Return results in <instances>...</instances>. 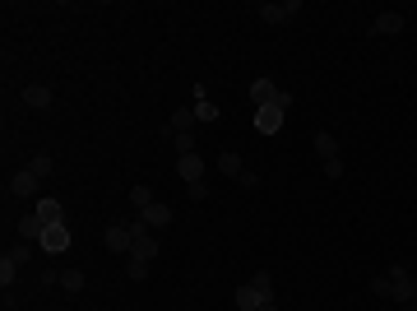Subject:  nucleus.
Wrapping results in <instances>:
<instances>
[{"instance_id": "obj_1", "label": "nucleus", "mask_w": 417, "mask_h": 311, "mask_svg": "<svg viewBox=\"0 0 417 311\" xmlns=\"http://www.w3.org/2000/svg\"><path fill=\"white\" fill-rule=\"evenodd\" d=\"M385 274H389V297H394V302H413V274H408L403 265H389Z\"/></svg>"}, {"instance_id": "obj_2", "label": "nucleus", "mask_w": 417, "mask_h": 311, "mask_svg": "<svg viewBox=\"0 0 417 311\" xmlns=\"http://www.w3.org/2000/svg\"><path fill=\"white\" fill-rule=\"evenodd\" d=\"M37 190H42V181H37L28 168H19L15 177H10V195H15V200H37Z\"/></svg>"}, {"instance_id": "obj_3", "label": "nucleus", "mask_w": 417, "mask_h": 311, "mask_svg": "<svg viewBox=\"0 0 417 311\" xmlns=\"http://www.w3.org/2000/svg\"><path fill=\"white\" fill-rule=\"evenodd\" d=\"M37 247H42L46 256H61V251H70V228H65V223H51V228L37 237Z\"/></svg>"}, {"instance_id": "obj_4", "label": "nucleus", "mask_w": 417, "mask_h": 311, "mask_svg": "<svg viewBox=\"0 0 417 311\" xmlns=\"http://www.w3.org/2000/svg\"><path fill=\"white\" fill-rule=\"evenodd\" d=\"M102 242H107V251H116V256H130V247H135V237H130V223H111L107 233H102Z\"/></svg>"}, {"instance_id": "obj_5", "label": "nucleus", "mask_w": 417, "mask_h": 311, "mask_svg": "<svg viewBox=\"0 0 417 311\" xmlns=\"http://www.w3.org/2000/svg\"><path fill=\"white\" fill-rule=\"evenodd\" d=\"M255 130H260V135H278V130H283V107H278V103L255 107Z\"/></svg>"}, {"instance_id": "obj_6", "label": "nucleus", "mask_w": 417, "mask_h": 311, "mask_svg": "<svg viewBox=\"0 0 417 311\" xmlns=\"http://www.w3.org/2000/svg\"><path fill=\"white\" fill-rule=\"evenodd\" d=\"M176 172H181L185 186H200V181H204V158L200 154H181V158H176Z\"/></svg>"}, {"instance_id": "obj_7", "label": "nucleus", "mask_w": 417, "mask_h": 311, "mask_svg": "<svg viewBox=\"0 0 417 311\" xmlns=\"http://www.w3.org/2000/svg\"><path fill=\"white\" fill-rule=\"evenodd\" d=\"M302 10V0H283V5H260V19L264 24H288V19Z\"/></svg>"}, {"instance_id": "obj_8", "label": "nucleus", "mask_w": 417, "mask_h": 311, "mask_svg": "<svg viewBox=\"0 0 417 311\" xmlns=\"http://www.w3.org/2000/svg\"><path fill=\"white\" fill-rule=\"evenodd\" d=\"M403 24H408V19H403V15H394V10H389V15H376V24H371V33H376V37H399V33H403Z\"/></svg>"}, {"instance_id": "obj_9", "label": "nucleus", "mask_w": 417, "mask_h": 311, "mask_svg": "<svg viewBox=\"0 0 417 311\" xmlns=\"http://www.w3.org/2000/svg\"><path fill=\"white\" fill-rule=\"evenodd\" d=\"M139 218H144V223H149L154 233H163V228L172 223V209H167V204H158V200H154V204H149V209H144Z\"/></svg>"}, {"instance_id": "obj_10", "label": "nucleus", "mask_w": 417, "mask_h": 311, "mask_svg": "<svg viewBox=\"0 0 417 311\" xmlns=\"http://www.w3.org/2000/svg\"><path fill=\"white\" fill-rule=\"evenodd\" d=\"M315 154H320V163H329V158H343V149L329 130H315Z\"/></svg>"}, {"instance_id": "obj_11", "label": "nucleus", "mask_w": 417, "mask_h": 311, "mask_svg": "<svg viewBox=\"0 0 417 311\" xmlns=\"http://www.w3.org/2000/svg\"><path fill=\"white\" fill-rule=\"evenodd\" d=\"M42 233H46V223L37 214H24V218H19V237H24V242H33V247H37V237H42Z\"/></svg>"}, {"instance_id": "obj_12", "label": "nucleus", "mask_w": 417, "mask_h": 311, "mask_svg": "<svg viewBox=\"0 0 417 311\" xmlns=\"http://www.w3.org/2000/svg\"><path fill=\"white\" fill-rule=\"evenodd\" d=\"M56 283H61L65 293H84V283H89V274H84V269H61V274H56Z\"/></svg>"}, {"instance_id": "obj_13", "label": "nucleus", "mask_w": 417, "mask_h": 311, "mask_svg": "<svg viewBox=\"0 0 417 311\" xmlns=\"http://www.w3.org/2000/svg\"><path fill=\"white\" fill-rule=\"evenodd\" d=\"M218 172H223V177H228V181H237V177H241V158L232 154V149H223V154H218Z\"/></svg>"}, {"instance_id": "obj_14", "label": "nucleus", "mask_w": 417, "mask_h": 311, "mask_svg": "<svg viewBox=\"0 0 417 311\" xmlns=\"http://www.w3.org/2000/svg\"><path fill=\"white\" fill-rule=\"evenodd\" d=\"M232 302H237V311H255L264 302L260 293H255V288H250V283H241V288H237V293H232Z\"/></svg>"}, {"instance_id": "obj_15", "label": "nucleus", "mask_w": 417, "mask_h": 311, "mask_svg": "<svg viewBox=\"0 0 417 311\" xmlns=\"http://www.w3.org/2000/svg\"><path fill=\"white\" fill-rule=\"evenodd\" d=\"M33 214L42 218L46 228H51V223H65V214H61V200H37V209H33Z\"/></svg>"}, {"instance_id": "obj_16", "label": "nucleus", "mask_w": 417, "mask_h": 311, "mask_svg": "<svg viewBox=\"0 0 417 311\" xmlns=\"http://www.w3.org/2000/svg\"><path fill=\"white\" fill-rule=\"evenodd\" d=\"M274 84H269V79H255V84H250V103H255V107H269V103H274Z\"/></svg>"}, {"instance_id": "obj_17", "label": "nucleus", "mask_w": 417, "mask_h": 311, "mask_svg": "<svg viewBox=\"0 0 417 311\" xmlns=\"http://www.w3.org/2000/svg\"><path fill=\"white\" fill-rule=\"evenodd\" d=\"M172 135H190L195 130V112L190 107H181V112H172V125H167Z\"/></svg>"}, {"instance_id": "obj_18", "label": "nucleus", "mask_w": 417, "mask_h": 311, "mask_svg": "<svg viewBox=\"0 0 417 311\" xmlns=\"http://www.w3.org/2000/svg\"><path fill=\"white\" fill-rule=\"evenodd\" d=\"M24 103H28V107H51V89H46V84H28V89H24Z\"/></svg>"}, {"instance_id": "obj_19", "label": "nucleus", "mask_w": 417, "mask_h": 311, "mask_svg": "<svg viewBox=\"0 0 417 311\" xmlns=\"http://www.w3.org/2000/svg\"><path fill=\"white\" fill-rule=\"evenodd\" d=\"M195 121H218V107L204 98V89L195 84Z\"/></svg>"}, {"instance_id": "obj_20", "label": "nucleus", "mask_w": 417, "mask_h": 311, "mask_svg": "<svg viewBox=\"0 0 417 311\" xmlns=\"http://www.w3.org/2000/svg\"><path fill=\"white\" fill-rule=\"evenodd\" d=\"M250 288H255L264 302H274V274H269V269H264V274H250Z\"/></svg>"}, {"instance_id": "obj_21", "label": "nucleus", "mask_w": 417, "mask_h": 311, "mask_svg": "<svg viewBox=\"0 0 417 311\" xmlns=\"http://www.w3.org/2000/svg\"><path fill=\"white\" fill-rule=\"evenodd\" d=\"M125 274H130L135 283H144V279H149V260H139V256H125Z\"/></svg>"}, {"instance_id": "obj_22", "label": "nucleus", "mask_w": 417, "mask_h": 311, "mask_svg": "<svg viewBox=\"0 0 417 311\" xmlns=\"http://www.w3.org/2000/svg\"><path fill=\"white\" fill-rule=\"evenodd\" d=\"M19 279V265L10 260V256H0V288H5V293H10V283Z\"/></svg>"}, {"instance_id": "obj_23", "label": "nucleus", "mask_w": 417, "mask_h": 311, "mask_svg": "<svg viewBox=\"0 0 417 311\" xmlns=\"http://www.w3.org/2000/svg\"><path fill=\"white\" fill-rule=\"evenodd\" d=\"M5 256H10V260H15V265H19V269H24V265H28V260H33V242H15V247L5 251Z\"/></svg>"}, {"instance_id": "obj_24", "label": "nucleus", "mask_w": 417, "mask_h": 311, "mask_svg": "<svg viewBox=\"0 0 417 311\" xmlns=\"http://www.w3.org/2000/svg\"><path fill=\"white\" fill-rule=\"evenodd\" d=\"M130 204H135L139 214H144V209L154 204V190H149V186H130Z\"/></svg>"}, {"instance_id": "obj_25", "label": "nucleus", "mask_w": 417, "mask_h": 311, "mask_svg": "<svg viewBox=\"0 0 417 311\" xmlns=\"http://www.w3.org/2000/svg\"><path fill=\"white\" fill-rule=\"evenodd\" d=\"M28 172L37 177V181H46V177H51V158H46V154H37V158L28 163Z\"/></svg>"}, {"instance_id": "obj_26", "label": "nucleus", "mask_w": 417, "mask_h": 311, "mask_svg": "<svg viewBox=\"0 0 417 311\" xmlns=\"http://www.w3.org/2000/svg\"><path fill=\"white\" fill-rule=\"evenodd\" d=\"M172 144H176V154H200V149H195V130H190V135H172Z\"/></svg>"}, {"instance_id": "obj_27", "label": "nucleus", "mask_w": 417, "mask_h": 311, "mask_svg": "<svg viewBox=\"0 0 417 311\" xmlns=\"http://www.w3.org/2000/svg\"><path fill=\"white\" fill-rule=\"evenodd\" d=\"M371 293H376V297H389V274H376V279H371Z\"/></svg>"}, {"instance_id": "obj_28", "label": "nucleus", "mask_w": 417, "mask_h": 311, "mask_svg": "<svg viewBox=\"0 0 417 311\" xmlns=\"http://www.w3.org/2000/svg\"><path fill=\"white\" fill-rule=\"evenodd\" d=\"M237 186H241V190H255V186H260V172H241V177H237Z\"/></svg>"}, {"instance_id": "obj_29", "label": "nucleus", "mask_w": 417, "mask_h": 311, "mask_svg": "<svg viewBox=\"0 0 417 311\" xmlns=\"http://www.w3.org/2000/svg\"><path fill=\"white\" fill-rule=\"evenodd\" d=\"M324 177H329V181H339V177H343V158H329V163H324Z\"/></svg>"}, {"instance_id": "obj_30", "label": "nucleus", "mask_w": 417, "mask_h": 311, "mask_svg": "<svg viewBox=\"0 0 417 311\" xmlns=\"http://www.w3.org/2000/svg\"><path fill=\"white\" fill-rule=\"evenodd\" d=\"M255 311H278V307H274V302H260V307H255Z\"/></svg>"}, {"instance_id": "obj_31", "label": "nucleus", "mask_w": 417, "mask_h": 311, "mask_svg": "<svg viewBox=\"0 0 417 311\" xmlns=\"http://www.w3.org/2000/svg\"><path fill=\"white\" fill-rule=\"evenodd\" d=\"M413 302H417V274H413Z\"/></svg>"}, {"instance_id": "obj_32", "label": "nucleus", "mask_w": 417, "mask_h": 311, "mask_svg": "<svg viewBox=\"0 0 417 311\" xmlns=\"http://www.w3.org/2000/svg\"><path fill=\"white\" fill-rule=\"evenodd\" d=\"M5 311H15V307H5Z\"/></svg>"}]
</instances>
